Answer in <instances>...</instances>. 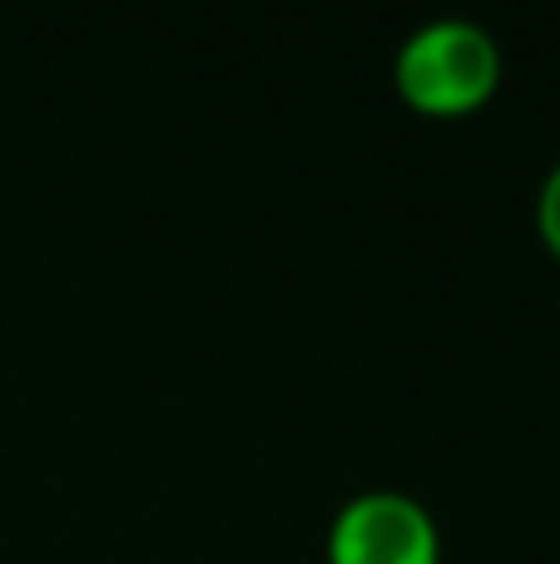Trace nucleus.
<instances>
[{
  "label": "nucleus",
  "mask_w": 560,
  "mask_h": 564,
  "mask_svg": "<svg viewBox=\"0 0 560 564\" xmlns=\"http://www.w3.org/2000/svg\"><path fill=\"white\" fill-rule=\"evenodd\" d=\"M502 79V50L492 30L466 15H442L417 25L397 50V85L412 105L452 115L472 109Z\"/></svg>",
  "instance_id": "obj_1"
},
{
  "label": "nucleus",
  "mask_w": 560,
  "mask_h": 564,
  "mask_svg": "<svg viewBox=\"0 0 560 564\" xmlns=\"http://www.w3.org/2000/svg\"><path fill=\"white\" fill-rule=\"evenodd\" d=\"M333 564H437L442 535L422 500L407 490H363L333 516L327 530Z\"/></svg>",
  "instance_id": "obj_2"
},
{
  "label": "nucleus",
  "mask_w": 560,
  "mask_h": 564,
  "mask_svg": "<svg viewBox=\"0 0 560 564\" xmlns=\"http://www.w3.org/2000/svg\"><path fill=\"white\" fill-rule=\"evenodd\" d=\"M536 224H541V238L551 243V253H560V164L546 174L541 198H536Z\"/></svg>",
  "instance_id": "obj_3"
}]
</instances>
